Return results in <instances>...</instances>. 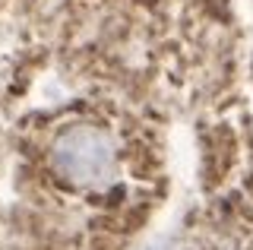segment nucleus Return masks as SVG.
<instances>
[{"mask_svg":"<svg viewBox=\"0 0 253 250\" xmlns=\"http://www.w3.org/2000/svg\"><path fill=\"white\" fill-rule=\"evenodd\" d=\"M51 162L60 177H67L76 187H89V190L108 187L117 174V152L111 136L89 124L63 130L54 139Z\"/></svg>","mask_w":253,"mask_h":250,"instance_id":"nucleus-1","label":"nucleus"}]
</instances>
